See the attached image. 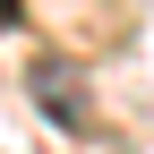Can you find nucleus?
Masks as SVG:
<instances>
[{
    "instance_id": "obj_1",
    "label": "nucleus",
    "mask_w": 154,
    "mask_h": 154,
    "mask_svg": "<svg viewBox=\"0 0 154 154\" xmlns=\"http://www.w3.org/2000/svg\"><path fill=\"white\" fill-rule=\"evenodd\" d=\"M26 86H34V103H43L51 128H69V137H86V128H94V86H86V69H77L69 51H34Z\"/></svg>"
},
{
    "instance_id": "obj_2",
    "label": "nucleus",
    "mask_w": 154,
    "mask_h": 154,
    "mask_svg": "<svg viewBox=\"0 0 154 154\" xmlns=\"http://www.w3.org/2000/svg\"><path fill=\"white\" fill-rule=\"evenodd\" d=\"M0 26H17V0H0Z\"/></svg>"
}]
</instances>
